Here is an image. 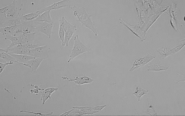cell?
Segmentation results:
<instances>
[{"mask_svg": "<svg viewBox=\"0 0 185 116\" xmlns=\"http://www.w3.org/2000/svg\"><path fill=\"white\" fill-rule=\"evenodd\" d=\"M73 12L74 15L77 18L82 26H84L90 30L95 35L97 36L98 33L94 26V22L91 17L93 14L88 13L83 7H79L75 5H71L68 7Z\"/></svg>", "mask_w": 185, "mask_h": 116, "instance_id": "obj_1", "label": "cell"}, {"mask_svg": "<svg viewBox=\"0 0 185 116\" xmlns=\"http://www.w3.org/2000/svg\"><path fill=\"white\" fill-rule=\"evenodd\" d=\"M59 25L63 28L65 32V39L62 46H68L69 42L73 35L77 30V26L68 21L64 16L59 20Z\"/></svg>", "mask_w": 185, "mask_h": 116, "instance_id": "obj_2", "label": "cell"}, {"mask_svg": "<svg viewBox=\"0 0 185 116\" xmlns=\"http://www.w3.org/2000/svg\"><path fill=\"white\" fill-rule=\"evenodd\" d=\"M74 41L73 48L67 61L68 63L79 55L92 50L90 48L86 46L81 41L77 35L74 37Z\"/></svg>", "mask_w": 185, "mask_h": 116, "instance_id": "obj_3", "label": "cell"}, {"mask_svg": "<svg viewBox=\"0 0 185 116\" xmlns=\"http://www.w3.org/2000/svg\"><path fill=\"white\" fill-rule=\"evenodd\" d=\"M50 49V47L47 45L36 47L31 49V51L32 56L35 58H40L44 59L47 58Z\"/></svg>", "mask_w": 185, "mask_h": 116, "instance_id": "obj_4", "label": "cell"}, {"mask_svg": "<svg viewBox=\"0 0 185 116\" xmlns=\"http://www.w3.org/2000/svg\"><path fill=\"white\" fill-rule=\"evenodd\" d=\"M53 26V22L50 23L45 22H39L36 27V29L37 31L44 34L49 38H50Z\"/></svg>", "mask_w": 185, "mask_h": 116, "instance_id": "obj_5", "label": "cell"}, {"mask_svg": "<svg viewBox=\"0 0 185 116\" xmlns=\"http://www.w3.org/2000/svg\"><path fill=\"white\" fill-rule=\"evenodd\" d=\"M17 1V0H14L10 4V7L6 14V21L8 20L17 18L21 15L16 6Z\"/></svg>", "mask_w": 185, "mask_h": 116, "instance_id": "obj_6", "label": "cell"}, {"mask_svg": "<svg viewBox=\"0 0 185 116\" xmlns=\"http://www.w3.org/2000/svg\"><path fill=\"white\" fill-rule=\"evenodd\" d=\"M70 1V0H63L59 1L54 3L42 9L39 11L42 14L43 12L49 10H57L63 7H69L71 6L69 4Z\"/></svg>", "mask_w": 185, "mask_h": 116, "instance_id": "obj_7", "label": "cell"}, {"mask_svg": "<svg viewBox=\"0 0 185 116\" xmlns=\"http://www.w3.org/2000/svg\"><path fill=\"white\" fill-rule=\"evenodd\" d=\"M61 78L64 80H67L68 81H73L76 84L81 85L84 84H90L94 81V79L86 76L76 77L73 79H70L66 77H62Z\"/></svg>", "mask_w": 185, "mask_h": 116, "instance_id": "obj_8", "label": "cell"}, {"mask_svg": "<svg viewBox=\"0 0 185 116\" xmlns=\"http://www.w3.org/2000/svg\"><path fill=\"white\" fill-rule=\"evenodd\" d=\"M10 55L14 57L16 61L21 64L31 68V67L29 64L26 63L28 61L34 59L35 57L26 55L8 53Z\"/></svg>", "mask_w": 185, "mask_h": 116, "instance_id": "obj_9", "label": "cell"}, {"mask_svg": "<svg viewBox=\"0 0 185 116\" xmlns=\"http://www.w3.org/2000/svg\"><path fill=\"white\" fill-rule=\"evenodd\" d=\"M41 14L39 10L24 15H21L20 18L22 23L33 21Z\"/></svg>", "mask_w": 185, "mask_h": 116, "instance_id": "obj_10", "label": "cell"}, {"mask_svg": "<svg viewBox=\"0 0 185 116\" xmlns=\"http://www.w3.org/2000/svg\"><path fill=\"white\" fill-rule=\"evenodd\" d=\"M4 39L10 40L11 43L9 46L7 48L8 49L18 44H23L27 42L22 41L20 40L17 37L13 36L10 34H7L5 36Z\"/></svg>", "mask_w": 185, "mask_h": 116, "instance_id": "obj_11", "label": "cell"}, {"mask_svg": "<svg viewBox=\"0 0 185 116\" xmlns=\"http://www.w3.org/2000/svg\"><path fill=\"white\" fill-rule=\"evenodd\" d=\"M50 10L45 11L39 15L34 21L37 22H45L48 23L53 22L51 17Z\"/></svg>", "mask_w": 185, "mask_h": 116, "instance_id": "obj_12", "label": "cell"}, {"mask_svg": "<svg viewBox=\"0 0 185 116\" xmlns=\"http://www.w3.org/2000/svg\"><path fill=\"white\" fill-rule=\"evenodd\" d=\"M44 60V59L42 58H35L33 59L28 61L26 63L29 64L31 67V71L35 72Z\"/></svg>", "mask_w": 185, "mask_h": 116, "instance_id": "obj_13", "label": "cell"}, {"mask_svg": "<svg viewBox=\"0 0 185 116\" xmlns=\"http://www.w3.org/2000/svg\"><path fill=\"white\" fill-rule=\"evenodd\" d=\"M149 94V91L145 90L138 86H136L132 94L135 96L138 101H140L142 96L145 95H148Z\"/></svg>", "mask_w": 185, "mask_h": 116, "instance_id": "obj_14", "label": "cell"}, {"mask_svg": "<svg viewBox=\"0 0 185 116\" xmlns=\"http://www.w3.org/2000/svg\"><path fill=\"white\" fill-rule=\"evenodd\" d=\"M170 68L169 66L153 64L149 65L146 70L151 71H159L167 70Z\"/></svg>", "mask_w": 185, "mask_h": 116, "instance_id": "obj_15", "label": "cell"}, {"mask_svg": "<svg viewBox=\"0 0 185 116\" xmlns=\"http://www.w3.org/2000/svg\"><path fill=\"white\" fill-rule=\"evenodd\" d=\"M0 58L3 61L2 62L18 63V62L16 61L14 57L10 55L8 53L6 52H0Z\"/></svg>", "mask_w": 185, "mask_h": 116, "instance_id": "obj_16", "label": "cell"}, {"mask_svg": "<svg viewBox=\"0 0 185 116\" xmlns=\"http://www.w3.org/2000/svg\"><path fill=\"white\" fill-rule=\"evenodd\" d=\"M17 26V25L3 26L0 28V33L3 36L7 34H11L15 30Z\"/></svg>", "mask_w": 185, "mask_h": 116, "instance_id": "obj_17", "label": "cell"}, {"mask_svg": "<svg viewBox=\"0 0 185 116\" xmlns=\"http://www.w3.org/2000/svg\"><path fill=\"white\" fill-rule=\"evenodd\" d=\"M156 51L159 53L163 59H164L172 54L170 49L164 47L158 48L156 50Z\"/></svg>", "mask_w": 185, "mask_h": 116, "instance_id": "obj_18", "label": "cell"}, {"mask_svg": "<svg viewBox=\"0 0 185 116\" xmlns=\"http://www.w3.org/2000/svg\"><path fill=\"white\" fill-rule=\"evenodd\" d=\"M144 57L138 58L135 59L133 63L131 68L129 70L133 72L136 69L139 68L140 66L142 64L144 59Z\"/></svg>", "mask_w": 185, "mask_h": 116, "instance_id": "obj_19", "label": "cell"}, {"mask_svg": "<svg viewBox=\"0 0 185 116\" xmlns=\"http://www.w3.org/2000/svg\"><path fill=\"white\" fill-rule=\"evenodd\" d=\"M40 93V100L43 105L45 104L46 101L48 99L51 98L50 96L52 94L46 92L44 90H41Z\"/></svg>", "mask_w": 185, "mask_h": 116, "instance_id": "obj_20", "label": "cell"}, {"mask_svg": "<svg viewBox=\"0 0 185 116\" xmlns=\"http://www.w3.org/2000/svg\"><path fill=\"white\" fill-rule=\"evenodd\" d=\"M144 57V61L142 64L140 66L139 68L144 66L152 60L155 59V57L149 53L145 56Z\"/></svg>", "mask_w": 185, "mask_h": 116, "instance_id": "obj_21", "label": "cell"}, {"mask_svg": "<svg viewBox=\"0 0 185 116\" xmlns=\"http://www.w3.org/2000/svg\"><path fill=\"white\" fill-rule=\"evenodd\" d=\"M147 113L150 115H158L155 112L153 107L148 102L147 108L146 110Z\"/></svg>", "mask_w": 185, "mask_h": 116, "instance_id": "obj_22", "label": "cell"}, {"mask_svg": "<svg viewBox=\"0 0 185 116\" xmlns=\"http://www.w3.org/2000/svg\"><path fill=\"white\" fill-rule=\"evenodd\" d=\"M59 35L62 45L64 41L65 32L62 27L60 25H59Z\"/></svg>", "mask_w": 185, "mask_h": 116, "instance_id": "obj_23", "label": "cell"}, {"mask_svg": "<svg viewBox=\"0 0 185 116\" xmlns=\"http://www.w3.org/2000/svg\"><path fill=\"white\" fill-rule=\"evenodd\" d=\"M184 44L179 45L176 47L170 49L172 54H175L179 51L184 46Z\"/></svg>", "mask_w": 185, "mask_h": 116, "instance_id": "obj_24", "label": "cell"}, {"mask_svg": "<svg viewBox=\"0 0 185 116\" xmlns=\"http://www.w3.org/2000/svg\"><path fill=\"white\" fill-rule=\"evenodd\" d=\"M20 111L21 112H27V113H33L34 114H36L35 115H43V116L52 115H53V112H52L48 113L43 114V113H40L30 112V111H27L24 110H20Z\"/></svg>", "mask_w": 185, "mask_h": 116, "instance_id": "obj_25", "label": "cell"}, {"mask_svg": "<svg viewBox=\"0 0 185 116\" xmlns=\"http://www.w3.org/2000/svg\"><path fill=\"white\" fill-rule=\"evenodd\" d=\"M13 64V63H10V62H0V73H1L3 71L4 69L7 65L12 64Z\"/></svg>", "mask_w": 185, "mask_h": 116, "instance_id": "obj_26", "label": "cell"}, {"mask_svg": "<svg viewBox=\"0 0 185 116\" xmlns=\"http://www.w3.org/2000/svg\"><path fill=\"white\" fill-rule=\"evenodd\" d=\"M94 106H73L72 108L82 110H92Z\"/></svg>", "mask_w": 185, "mask_h": 116, "instance_id": "obj_27", "label": "cell"}, {"mask_svg": "<svg viewBox=\"0 0 185 116\" xmlns=\"http://www.w3.org/2000/svg\"><path fill=\"white\" fill-rule=\"evenodd\" d=\"M106 106V105L94 106L92 109V110L99 112L102 110Z\"/></svg>", "mask_w": 185, "mask_h": 116, "instance_id": "obj_28", "label": "cell"}, {"mask_svg": "<svg viewBox=\"0 0 185 116\" xmlns=\"http://www.w3.org/2000/svg\"><path fill=\"white\" fill-rule=\"evenodd\" d=\"M44 89L41 88H40L38 87V88H35L33 89H30V92L31 95L33 93H39V91L42 90H43Z\"/></svg>", "mask_w": 185, "mask_h": 116, "instance_id": "obj_29", "label": "cell"}, {"mask_svg": "<svg viewBox=\"0 0 185 116\" xmlns=\"http://www.w3.org/2000/svg\"><path fill=\"white\" fill-rule=\"evenodd\" d=\"M73 108H72L70 110L66 112H64L63 113H62L61 114L59 115H60V116H61V115H63V116H66V115H68H68L70 114L72 112V111L73 110Z\"/></svg>", "mask_w": 185, "mask_h": 116, "instance_id": "obj_30", "label": "cell"}]
</instances>
